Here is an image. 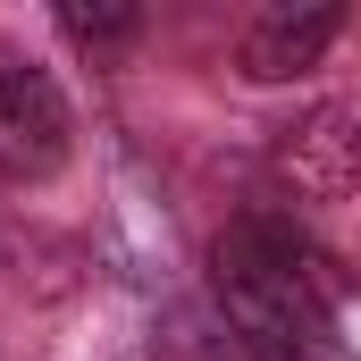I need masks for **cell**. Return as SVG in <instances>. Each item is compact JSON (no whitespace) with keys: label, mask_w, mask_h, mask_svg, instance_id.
I'll return each mask as SVG.
<instances>
[{"label":"cell","mask_w":361,"mask_h":361,"mask_svg":"<svg viewBox=\"0 0 361 361\" xmlns=\"http://www.w3.org/2000/svg\"><path fill=\"white\" fill-rule=\"evenodd\" d=\"M336 34H345V8H336V0H311V8H269V17L244 34L235 68H244L252 85H286V76L319 68V51H328Z\"/></svg>","instance_id":"obj_3"},{"label":"cell","mask_w":361,"mask_h":361,"mask_svg":"<svg viewBox=\"0 0 361 361\" xmlns=\"http://www.w3.org/2000/svg\"><path fill=\"white\" fill-rule=\"evenodd\" d=\"M353 169H361V118L353 109H319L294 143H286V177L302 185V193H345L353 185Z\"/></svg>","instance_id":"obj_4"},{"label":"cell","mask_w":361,"mask_h":361,"mask_svg":"<svg viewBox=\"0 0 361 361\" xmlns=\"http://www.w3.org/2000/svg\"><path fill=\"white\" fill-rule=\"evenodd\" d=\"M68 160V101L42 68H0V169L51 177Z\"/></svg>","instance_id":"obj_2"},{"label":"cell","mask_w":361,"mask_h":361,"mask_svg":"<svg viewBox=\"0 0 361 361\" xmlns=\"http://www.w3.org/2000/svg\"><path fill=\"white\" fill-rule=\"evenodd\" d=\"M210 286L235 319V336L269 361H311L328 353V311L336 286L319 269V252L286 227V219H235L210 252Z\"/></svg>","instance_id":"obj_1"},{"label":"cell","mask_w":361,"mask_h":361,"mask_svg":"<svg viewBox=\"0 0 361 361\" xmlns=\"http://www.w3.org/2000/svg\"><path fill=\"white\" fill-rule=\"evenodd\" d=\"M135 25H143V8H85V0L59 8V34L85 42V51H118V42H135Z\"/></svg>","instance_id":"obj_5"}]
</instances>
